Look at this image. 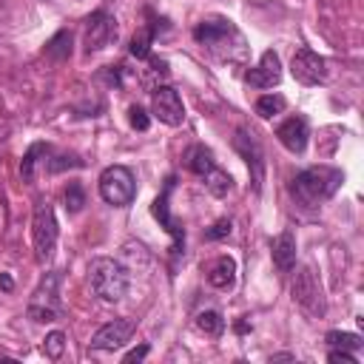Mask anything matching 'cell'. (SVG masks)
I'll use <instances>...</instances> for the list:
<instances>
[{
    "label": "cell",
    "instance_id": "obj_1",
    "mask_svg": "<svg viewBox=\"0 0 364 364\" xmlns=\"http://www.w3.org/2000/svg\"><path fill=\"white\" fill-rule=\"evenodd\" d=\"M344 173L333 165H313L304 168L301 173H296V179L290 182V193L296 196L299 205L304 208H318L327 199L336 196V191L341 188Z\"/></svg>",
    "mask_w": 364,
    "mask_h": 364
},
{
    "label": "cell",
    "instance_id": "obj_2",
    "mask_svg": "<svg viewBox=\"0 0 364 364\" xmlns=\"http://www.w3.org/2000/svg\"><path fill=\"white\" fill-rule=\"evenodd\" d=\"M193 40L199 46H205L213 57L228 60V63H242L245 54H247V46H245V37L239 34V28L230 20H222V17L202 20L193 28Z\"/></svg>",
    "mask_w": 364,
    "mask_h": 364
},
{
    "label": "cell",
    "instance_id": "obj_3",
    "mask_svg": "<svg viewBox=\"0 0 364 364\" xmlns=\"http://www.w3.org/2000/svg\"><path fill=\"white\" fill-rule=\"evenodd\" d=\"M88 282H91L94 296H100L108 304L119 301L128 293V270H125V264H119L117 259H108V256L91 259V264H88Z\"/></svg>",
    "mask_w": 364,
    "mask_h": 364
},
{
    "label": "cell",
    "instance_id": "obj_4",
    "mask_svg": "<svg viewBox=\"0 0 364 364\" xmlns=\"http://www.w3.org/2000/svg\"><path fill=\"white\" fill-rule=\"evenodd\" d=\"M290 296H293V301L299 304V310H301L307 318H324V313H327V299H324L318 273H316L310 264H301V267L293 273Z\"/></svg>",
    "mask_w": 364,
    "mask_h": 364
},
{
    "label": "cell",
    "instance_id": "obj_5",
    "mask_svg": "<svg viewBox=\"0 0 364 364\" xmlns=\"http://www.w3.org/2000/svg\"><path fill=\"white\" fill-rule=\"evenodd\" d=\"M63 313V304H60V273L51 270L40 279V284L34 287L31 299H28V318L37 321V324H46V321H57Z\"/></svg>",
    "mask_w": 364,
    "mask_h": 364
},
{
    "label": "cell",
    "instance_id": "obj_6",
    "mask_svg": "<svg viewBox=\"0 0 364 364\" xmlns=\"http://www.w3.org/2000/svg\"><path fill=\"white\" fill-rule=\"evenodd\" d=\"M31 242H34V256L37 262H48L57 245V219H54V208L48 199H40L34 205V216H31Z\"/></svg>",
    "mask_w": 364,
    "mask_h": 364
},
{
    "label": "cell",
    "instance_id": "obj_7",
    "mask_svg": "<svg viewBox=\"0 0 364 364\" xmlns=\"http://www.w3.org/2000/svg\"><path fill=\"white\" fill-rule=\"evenodd\" d=\"M100 196L114 205V208H125L134 202L136 196V182H134V173L131 168L125 165H111L100 173Z\"/></svg>",
    "mask_w": 364,
    "mask_h": 364
},
{
    "label": "cell",
    "instance_id": "obj_8",
    "mask_svg": "<svg viewBox=\"0 0 364 364\" xmlns=\"http://www.w3.org/2000/svg\"><path fill=\"white\" fill-rule=\"evenodd\" d=\"M119 34V26H117V17L108 14L105 9H97L88 20H85V28H82V48L85 54H94V51H102L108 48Z\"/></svg>",
    "mask_w": 364,
    "mask_h": 364
},
{
    "label": "cell",
    "instance_id": "obj_9",
    "mask_svg": "<svg viewBox=\"0 0 364 364\" xmlns=\"http://www.w3.org/2000/svg\"><path fill=\"white\" fill-rule=\"evenodd\" d=\"M171 191H173V176H168V182H165V188H162V193L154 199V205H151V213L159 219V225L171 233V239H173V245H171V256H173V262L185 253V230H182V225L171 216Z\"/></svg>",
    "mask_w": 364,
    "mask_h": 364
},
{
    "label": "cell",
    "instance_id": "obj_10",
    "mask_svg": "<svg viewBox=\"0 0 364 364\" xmlns=\"http://www.w3.org/2000/svg\"><path fill=\"white\" fill-rule=\"evenodd\" d=\"M233 148H236V151L242 154V159L247 162L253 191L259 193V191H262V182H264V151H262L259 139H256L247 128H239L236 136H233Z\"/></svg>",
    "mask_w": 364,
    "mask_h": 364
},
{
    "label": "cell",
    "instance_id": "obj_11",
    "mask_svg": "<svg viewBox=\"0 0 364 364\" xmlns=\"http://www.w3.org/2000/svg\"><path fill=\"white\" fill-rule=\"evenodd\" d=\"M290 74L301 85H318L327 80V60L310 48H299L290 60Z\"/></svg>",
    "mask_w": 364,
    "mask_h": 364
},
{
    "label": "cell",
    "instance_id": "obj_12",
    "mask_svg": "<svg viewBox=\"0 0 364 364\" xmlns=\"http://www.w3.org/2000/svg\"><path fill=\"white\" fill-rule=\"evenodd\" d=\"M151 111L159 122H165L171 128L182 125V119H185V105H182L179 94L171 85H156L151 91Z\"/></svg>",
    "mask_w": 364,
    "mask_h": 364
},
{
    "label": "cell",
    "instance_id": "obj_13",
    "mask_svg": "<svg viewBox=\"0 0 364 364\" xmlns=\"http://www.w3.org/2000/svg\"><path fill=\"white\" fill-rule=\"evenodd\" d=\"M134 327L136 321L134 318H114L108 324H102L94 336H91V347L100 350V353H114L119 347H125L134 336Z\"/></svg>",
    "mask_w": 364,
    "mask_h": 364
},
{
    "label": "cell",
    "instance_id": "obj_14",
    "mask_svg": "<svg viewBox=\"0 0 364 364\" xmlns=\"http://www.w3.org/2000/svg\"><path fill=\"white\" fill-rule=\"evenodd\" d=\"M279 80H282V60L276 51H264L259 65L245 74V82L253 88H273L279 85Z\"/></svg>",
    "mask_w": 364,
    "mask_h": 364
},
{
    "label": "cell",
    "instance_id": "obj_15",
    "mask_svg": "<svg viewBox=\"0 0 364 364\" xmlns=\"http://www.w3.org/2000/svg\"><path fill=\"white\" fill-rule=\"evenodd\" d=\"M276 136H279V142H282L290 154H304L307 136H310L307 119H304V117H290V119H284V122L276 128Z\"/></svg>",
    "mask_w": 364,
    "mask_h": 364
},
{
    "label": "cell",
    "instance_id": "obj_16",
    "mask_svg": "<svg viewBox=\"0 0 364 364\" xmlns=\"http://www.w3.org/2000/svg\"><path fill=\"white\" fill-rule=\"evenodd\" d=\"M270 250H273V262H276V267L282 273H287V270L296 267V236H293V230H282L273 239Z\"/></svg>",
    "mask_w": 364,
    "mask_h": 364
},
{
    "label": "cell",
    "instance_id": "obj_17",
    "mask_svg": "<svg viewBox=\"0 0 364 364\" xmlns=\"http://www.w3.org/2000/svg\"><path fill=\"white\" fill-rule=\"evenodd\" d=\"M208 282H210L213 287H219V290H228V287L236 282V262H233L230 256H219V259L210 264V270H208Z\"/></svg>",
    "mask_w": 364,
    "mask_h": 364
},
{
    "label": "cell",
    "instance_id": "obj_18",
    "mask_svg": "<svg viewBox=\"0 0 364 364\" xmlns=\"http://www.w3.org/2000/svg\"><path fill=\"white\" fill-rule=\"evenodd\" d=\"M185 165H188V171L205 176L216 162H213V154H210L205 145H191V148L185 151Z\"/></svg>",
    "mask_w": 364,
    "mask_h": 364
},
{
    "label": "cell",
    "instance_id": "obj_19",
    "mask_svg": "<svg viewBox=\"0 0 364 364\" xmlns=\"http://www.w3.org/2000/svg\"><path fill=\"white\" fill-rule=\"evenodd\" d=\"M51 148L46 145V142H34L26 154H23V162H20V176H23V182H31L34 179V168H37V162H40V156H46Z\"/></svg>",
    "mask_w": 364,
    "mask_h": 364
},
{
    "label": "cell",
    "instance_id": "obj_20",
    "mask_svg": "<svg viewBox=\"0 0 364 364\" xmlns=\"http://www.w3.org/2000/svg\"><path fill=\"white\" fill-rule=\"evenodd\" d=\"M205 188H208L213 196H225V193L233 188V179H230L228 171H222V168L213 165V168L205 173Z\"/></svg>",
    "mask_w": 364,
    "mask_h": 364
},
{
    "label": "cell",
    "instance_id": "obj_21",
    "mask_svg": "<svg viewBox=\"0 0 364 364\" xmlns=\"http://www.w3.org/2000/svg\"><path fill=\"white\" fill-rule=\"evenodd\" d=\"M284 105H287V102H284L282 94H262V97L256 100V114H259L262 119H270V117L282 114Z\"/></svg>",
    "mask_w": 364,
    "mask_h": 364
},
{
    "label": "cell",
    "instance_id": "obj_22",
    "mask_svg": "<svg viewBox=\"0 0 364 364\" xmlns=\"http://www.w3.org/2000/svg\"><path fill=\"white\" fill-rule=\"evenodd\" d=\"M71 54V31H57L51 40H48V46H46V57H51V60H65Z\"/></svg>",
    "mask_w": 364,
    "mask_h": 364
},
{
    "label": "cell",
    "instance_id": "obj_23",
    "mask_svg": "<svg viewBox=\"0 0 364 364\" xmlns=\"http://www.w3.org/2000/svg\"><path fill=\"white\" fill-rule=\"evenodd\" d=\"M196 327L205 333V336H222L225 330V318L216 313V310H205L196 316Z\"/></svg>",
    "mask_w": 364,
    "mask_h": 364
},
{
    "label": "cell",
    "instance_id": "obj_24",
    "mask_svg": "<svg viewBox=\"0 0 364 364\" xmlns=\"http://www.w3.org/2000/svg\"><path fill=\"white\" fill-rule=\"evenodd\" d=\"M324 341L330 344V350H358V347H361V336H355V333H341V330H330Z\"/></svg>",
    "mask_w": 364,
    "mask_h": 364
},
{
    "label": "cell",
    "instance_id": "obj_25",
    "mask_svg": "<svg viewBox=\"0 0 364 364\" xmlns=\"http://www.w3.org/2000/svg\"><path fill=\"white\" fill-rule=\"evenodd\" d=\"M151 40H154V31L151 28H142L139 34H134V40H131V57L148 60L151 57Z\"/></svg>",
    "mask_w": 364,
    "mask_h": 364
},
{
    "label": "cell",
    "instance_id": "obj_26",
    "mask_svg": "<svg viewBox=\"0 0 364 364\" xmlns=\"http://www.w3.org/2000/svg\"><path fill=\"white\" fill-rule=\"evenodd\" d=\"M63 350H65V333L54 330V333H48V336L43 338V353H46V358L57 361V358L63 355Z\"/></svg>",
    "mask_w": 364,
    "mask_h": 364
},
{
    "label": "cell",
    "instance_id": "obj_27",
    "mask_svg": "<svg viewBox=\"0 0 364 364\" xmlns=\"http://www.w3.org/2000/svg\"><path fill=\"white\" fill-rule=\"evenodd\" d=\"M82 205H85V191H82V185H80V182H68V188H65V210H68V213H80Z\"/></svg>",
    "mask_w": 364,
    "mask_h": 364
},
{
    "label": "cell",
    "instance_id": "obj_28",
    "mask_svg": "<svg viewBox=\"0 0 364 364\" xmlns=\"http://www.w3.org/2000/svg\"><path fill=\"white\" fill-rule=\"evenodd\" d=\"M128 122H131V128H136V131H148V125H151L148 114H145L139 105H131V108H128Z\"/></svg>",
    "mask_w": 364,
    "mask_h": 364
},
{
    "label": "cell",
    "instance_id": "obj_29",
    "mask_svg": "<svg viewBox=\"0 0 364 364\" xmlns=\"http://www.w3.org/2000/svg\"><path fill=\"white\" fill-rule=\"evenodd\" d=\"M230 228H233V225H230V219H216V222L205 230V236H208L210 242H216V239H225V236L230 233Z\"/></svg>",
    "mask_w": 364,
    "mask_h": 364
},
{
    "label": "cell",
    "instance_id": "obj_30",
    "mask_svg": "<svg viewBox=\"0 0 364 364\" xmlns=\"http://www.w3.org/2000/svg\"><path fill=\"white\" fill-rule=\"evenodd\" d=\"M148 74L151 77H168L171 68H168V60H159V57H148Z\"/></svg>",
    "mask_w": 364,
    "mask_h": 364
},
{
    "label": "cell",
    "instance_id": "obj_31",
    "mask_svg": "<svg viewBox=\"0 0 364 364\" xmlns=\"http://www.w3.org/2000/svg\"><path fill=\"white\" fill-rule=\"evenodd\" d=\"M327 361H330V364H358L350 350H330V353H327Z\"/></svg>",
    "mask_w": 364,
    "mask_h": 364
},
{
    "label": "cell",
    "instance_id": "obj_32",
    "mask_svg": "<svg viewBox=\"0 0 364 364\" xmlns=\"http://www.w3.org/2000/svg\"><path fill=\"white\" fill-rule=\"evenodd\" d=\"M145 355H148V344H139L136 350L125 353V355H122V361H125V364H134V361H142Z\"/></svg>",
    "mask_w": 364,
    "mask_h": 364
},
{
    "label": "cell",
    "instance_id": "obj_33",
    "mask_svg": "<svg viewBox=\"0 0 364 364\" xmlns=\"http://www.w3.org/2000/svg\"><path fill=\"white\" fill-rule=\"evenodd\" d=\"M0 284H3V290H11V276L3 273V276H0Z\"/></svg>",
    "mask_w": 364,
    "mask_h": 364
},
{
    "label": "cell",
    "instance_id": "obj_34",
    "mask_svg": "<svg viewBox=\"0 0 364 364\" xmlns=\"http://www.w3.org/2000/svg\"><path fill=\"white\" fill-rule=\"evenodd\" d=\"M287 358H293V355H290V353H276L270 361H287Z\"/></svg>",
    "mask_w": 364,
    "mask_h": 364
}]
</instances>
